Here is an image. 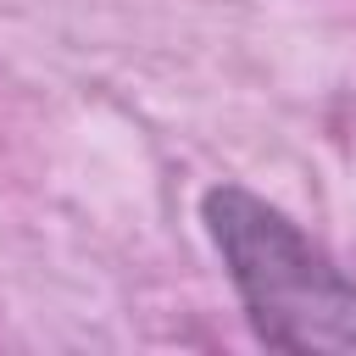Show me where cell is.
I'll list each match as a JSON object with an SVG mask.
<instances>
[{
    "label": "cell",
    "mask_w": 356,
    "mask_h": 356,
    "mask_svg": "<svg viewBox=\"0 0 356 356\" xmlns=\"http://www.w3.org/2000/svg\"><path fill=\"white\" fill-rule=\"evenodd\" d=\"M200 211L256 339L278 350H356V284L284 211L234 184L211 189Z\"/></svg>",
    "instance_id": "cell-1"
}]
</instances>
